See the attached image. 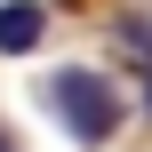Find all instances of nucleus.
<instances>
[{"label":"nucleus","mask_w":152,"mask_h":152,"mask_svg":"<svg viewBox=\"0 0 152 152\" xmlns=\"http://www.w3.org/2000/svg\"><path fill=\"white\" fill-rule=\"evenodd\" d=\"M48 40V8L40 0H0V56H32Z\"/></svg>","instance_id":"nucleus-2"},{"label":"nucleus","mask_w":152,"mask_h":152,"mask_svg":"<svg viewBox=\"0 0 152 152\" xmlns=\"http://www.w3.org/2000/svg\"><path fill=\"white\" fill-rule=\"evenodd\" d=\"M144 112H152V64H144Z\"/></svg>","instance_id":"nucleus-3"},{"label":"nucleus","mask_w":152,"mask_h":152,"mask_svg":"<svg viewBox=\"0 0 152 152\" xmlns=\"http://www.w3.org/2000/svg\"><path fill=\"white\" fill-rule=\"evenodd\" d=\"M48 112L72 128V144H112L120 128V88L104 72H56L48 80Z\"/></svg>","instance_id":"nucleus-1"},{"label":"nucleus","mask_w":152,"mask_h":152,"mask_svg":"<svg viewBox=\"0 0 152 152\" xmlns=\"http://www.w3.org/2000/svg\"><path fill=\"white\" fill-rule=\"evenodd\" d=\"M0 152H8V128H0Z\"/></svg>","instance_id":"nucleus-4"}]
</instances>
